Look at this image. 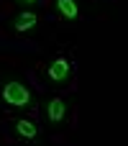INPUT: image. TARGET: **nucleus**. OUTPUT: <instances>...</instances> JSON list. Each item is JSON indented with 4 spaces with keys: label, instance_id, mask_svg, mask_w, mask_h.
<instances>
[{
    "label": "nucleus",
    "instance_id": "f257e3e1",
    "mask_svg": "<svg viewBox=\"0 0 128 146\" xmlns=\"http://www.w3.org/2000/svg\"><path fill=\"white\" fill-rule=\"evenodd\" d=\"M0 98H3L5 105L21 108V110H26V108L33 105V92H31L28 85H26L23 80H18V77H5V80L0 82Z\"/></svg>",
    "mask_w": 128,
    "mask_h": 146
},
{
    "label": "nucleus",
    "instance_id": "f03ea898",
    "mask_svg": "<svg viewBox=\"0 0 128 146\" xmlns=\"http://www.w3.org/2000/svg\"><path fill=\"white\" fill-rule=\"evenodd\" d=\"M69 74H72V62L67 56H56V59H51L46 64V77L51 82H56V85H64L69 80Z\"/></svg>",
    "mask_w": 128,
    "mask_h": 146
},
{
    "label": "nucleus",
    "instance_id": "7ed1b4c3",
    "mask_svg": "<svg viewBox=\"0 0 128 146\" xmlns=\"http://www.w3.org/2000/svg\"><path fill=\"white\" fill-rule=\"evenodd\" d=\"M46 118H49L51 123H62V121L67 118V103H64L62 98H51V100L46 103Z\"/></svg>",
    "mask_w": 128,
    "mask_h": 146
},
{
    "label": "nucleus",
    "instance_id": "20e7f679",
    "mask_svg": "<svg viewBox=\"0 0 128 146\" xmlns=\"http://www.w3.org/2000/svg\"><path fill=\"white\" fill-rule=\"evenodd\" d=\"M13 128H15V133H18L21 139H26V141H36V139H38V126H36L33 121H28V118H18V121L13 123Z\"/></svg>",
    "mask_w": 128,
    "mask_h": 146
},
{
    "label": "nucleus",
    "instance_id": "39448f33",
    "mask_svg": "<svg viewBox=\"0 0 128 146\" xmlns=\"http://www.w3.org/2000/svg\"><path fill=\"white\" fill-rule=\"evenodd\" d=\"M36 23H38V15L36 13H31V10H23V13H18L15 18H13V28L15 31H31V28H36Z\"/></svg>",
    "mask_w": 128,
    "mask_h": 146
},
{
    "label": "nucleus",
    "instance_id": "423d86ee",
    "mask_svg": "<svg viewBox=\"0 0 128 146\" xmlns=\"http://www.w3.org/2000/svg\"><path fill=\"white\" fill-rule=\"evenodd\" d=\"M56 10H59V15H64L69 21L80 18V8H77L74 0H56Z\"/></svg>",
    "mask_w": 128,
    "mask_h": 146
},
{
    "label": "nucleus",
    "instance_id": "0eeeda50",
    "mask_svg": "<svg viewBox=\"0 0 128 146\" xmlns=\"http://www.w3.org/2000/svg\"><path fill=\"white\" fill-rule=\"evenodd\" d=\"M15 3H23V5H33V3H38V0H15Z\"/></svg>",
    "mask_w": 128,
    "mask_h": 146
}]
</instances>
